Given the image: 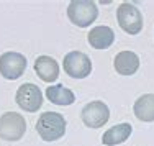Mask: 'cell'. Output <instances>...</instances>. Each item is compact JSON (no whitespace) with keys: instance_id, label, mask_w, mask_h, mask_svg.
<instances>
[{"instance_id":"obj_1","label":"cell","mask_w":154,"mask_h":146,"mask_svg":"<svg viewBox=\"0 0 154 146\" xmlns=\"http://www.w3.org/2000/svg\"><path fill=\"white\" fill-rule=\"evenodd\" d=\"M36 131L45 141H56L66 133V120L57 112H45L36 122Z\"/></svg>"},{"instance_id":"obj_2","label":"cell","mask_w":154,"mask_h":146,"mask_svg":"<svg viewBox=\"0 0 154 146\" xmlns=\"http://www.w3.org/2000/svg\"><path fill=\"white\" fill-rule=\"evenodd\" d=\"M67 17L79 28H87L98 17L97 3L92 0H72L67 7Z\"/></svg>"},{"instance_id":"obj_3","label":"cell","mask_w":154,"mask_h":146,"mask_svg":"<svg viewBox=\"0 0 154 146\" xmlns=\"http://www.w3.org/2000/svg\"><path fill=\"white\" fill-rule=\"evenodd\" d=\"M26 131L25 116L15 112H7L0 116V140L18 141Z\"/></svg>"},{"instance_id":"obj_4","label":"cell","mask_w":154,"mask_h":146,"mask_svg":"<svg viewBox=\"0 0 154 146\" xmlns=\"http://www.w3.org/2000/svg\"><path fill=\"white\" fill-rule=\"evenodd\" d=\"M116 20L120 28L128 35H138L143 30V15L133 3H122L116 8Z\"/></svg>"},{"instance_id":"obj_5","label":"cell","mask_w":154,"mask_h":146,"mask_svg":"<svg viewBox=\"0 0 154 146\" xmlns=\"http://www.w3.org/2000/svg\"><path fill=\"white\" fill-rule=\"evenodd\" d=\"M64 72L72 79H85L92 72V61L85 53L71 51L64 56Z\"/></svg>"},{"instance_id":"obj_6","label":"cell","mask_w":154,"mask_h":146,"mask_svg":"<svg viewBox=\"0 0 154 146\" xmlns=\"http://www.w3.org/2000/svg\"><path fill=\"white\" fill-rule=\"evenodd\" d=\"M15 100L18 104V107L25 112H38L43 105V94L39 90L38 85L28 82V84H21L17 90Z\"/></svg>"},{"instance_id":"obj_7","label":"cell","mask_w":154,"mask_h":146,"mask_svg":"<svg viewBox=\"0 0 154 146\" xmlns=\"http://www.w3.org/2000/svg\"><path fill=\"white\" fill-rule=\"evenodd\" d=\"M26 69V57L20 53H3L0 56V74L2 77L8 79V81H15L21 77V74Z\"/></svg>"},{"instance_id":"obj_8","label":"cell","mask_w":154,"mask_h":146,"mask_svg":"<svg viewBox=\"0 0 154 146\" xmlns=\"http://www.w3.org/2000/svg\"><path fill=\"white\" fill-rule=\"evenodd\" d=\"M80 116H82V122L85 126H89V128H100V126H103L108 122L110 110L103 102L94 100L82 108Z\"/></svg>"},{"instance_id":"obj_9","label":"cell","mask_w":154,"mask_h":146,"mask_svg":"<svg viewBox=\"0 0 154 146\" xmlns=\"http://www.w3.org/2000/svg\"><path fill=\"white\" fill-rule=\"evenodd\" d=\"M35 71L45 82H54L59 77V64L51 56H39L35 61Z\"/></svg>"},{"instance_id":"obj_10","label":"cell","mask_w":154,"mask_h":146,"mask_svg":"<svg viewBox=\"0 0 154 146\" xmlns=\"http://www.w3.org/2000/svg\"><path fill=\"white\" fill-rule=\"evenodd\" d=\"M116 72L122 76H133L139 69V57L133 51H122L115 56L113 61Z\"/></svg>"},{"instance_id":"obj_11","label":"cell","mask_w":154,"mask_h":146,"mask_svg":"<svg viewBox=\"0 0 154 146\" xmlns=\"http://www.w3.org/2000/svg\"><path fill=\"white\" fill-rule=\"evenodd\" d=\"M87 39H89V45L92 46L95 49H107L110 46L113 45V41H115V33L110 26H95L90 30L89 36H87Z\"/></svg>"},{"instance_id":"obj_12","label":"cell","mask_w":154,"mask_h":146,"mask_svg":"<svg viewBox=\"0 0 154 146\" xmlns=\"http://www.w3.org/2000/svg\"><path fill=\"white\" fill-rule=\"evenodd\" d=\"M131 131H133V126L130 123H120V125L112 126L110 130H107L102 136V143L107 146H116L122 144L130 138Z\"/></svg>"},{"instance_id":"obj_13","label":"cell","mask_w":154,"mask_h":146,"mask_svg":"<svg viewBox=\"0 0 154 146\" xmlns=\"http://www.w3.org/2000/svg\"><path fill=\"white\" fill-rule=\"evenodd\" d=\"M46 97L54 105H72L75 102V95L71 89L64 87L62 84L49 85L46 89Z\"/></svg>"},{"instance_id":"obj_14","label":"cell","mask_w":154,"mask_h":146,"mask_svg":"<svg viewBox=\"0 0 154 146\" xmlns=\"http://www.w3.org/2000/svg\"><path fill=\"white\" fill-rule=\"evenodd\" d=\"M133 112L141 122H154V94H144L134 102Z\"/></svg>"}]
</instances>
